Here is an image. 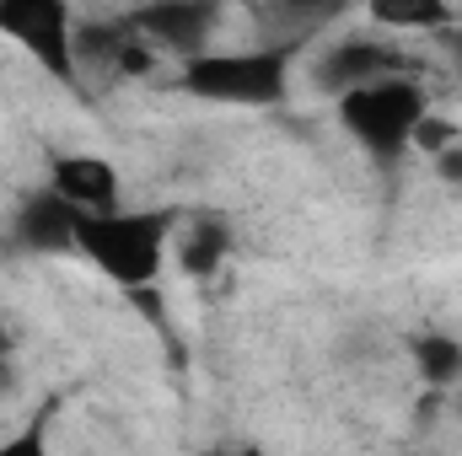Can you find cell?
Listing matches in <instances>:
<instances>
[{
    "instance_id": "obj_14",
    "label": "cell",
    "mask_w": 462,
    "mask_h": 456,
    "mask_svg": "<svg viewBox=\"0 0 462 456\" xmlns=\"http://www.w3.org/2000/svg\"><path fill=\"white\" fill-rule=\"evenodd\" d=\"M11 349H16V343H11V328L0 323V370H5V360H11Z\"/></svg>"
},
{
    "instance_id": "obj_1",
    "label": "cell",
    "mask_w": 462,
    "mask_h": 456,
    "mask_svg": "<svg viewBox=\"0 0 462 456\" xmlns=\"http://www.w3.org/2000/svg\"><path fill=\"white\" fill-rule=\"evenodd\" d=\"M178 210H103V215H81L76 231V252L103 269L118 290H140L162 279V263L172 252L178 236Z\"/></svg>"
},
{
    "instance_id": "obj_7",
    "label": "cell",
    "mask_w": 462,
    "mask_h": 456,
    "mask_svg": "<svg viewBox=\"0 0 462 456\" xmlns=\"http://www.w3.org/2000/svg\"><path fill=\"white\" fill-rule=\"evenodd\" d=\"M49 188L60 199H70L81 215H103L124 205V178L108 156H87V150H65L49 161Z\"/></svg>"
},
{
    "instance_id": "obj_2",
    "label": "cell",
    "mask_w": 462,
    "mask_h": 456,
    "mask_svg": "<svg viewBox=\"0 0 462 456\" xmlns=\"http://www.w3.org/2000/svg\"><path fill=\"white\" fill-rule=\"evenodd\" d=\"M291 49L253 43V49H199L183 59L178 87L199 103L221 108H280L291 97Z\"/></svg>"
},
{
    "instance_id": "obj_11",
    "label": "cell",
    "mask_w": 462,
    "mask_h": 456,
    "mask_svg": "<svg viewBox=\"0 0 462 456\" xmlns=\"http://www.w3.org/2000/svg\"><path fill=\"white\" fill-rule=\"evenodd\" d=\"M365 16L393 32H441L452 22V0H365Z\"/></svg>"
},
{
    "instance_id": "obj_3",
    "label": "cell",
    "mask_w": 462,
    "mask_h": 456,
    "mask_svg": "<svg viewBox=\"0 0 462 456\" xmlns=\"http://www.w3.org/2000/svg\"><path fill=\"white\" fill-rule=\"evenodd\" d=\"M334 114H339V129L360 150H371L382 167H393L403 150H414V134L430 114L420 81H409L403 70L393 76H376V81H360L334 97Z\"/></svg>"
},
{
    "instance_id": "obj_13",
    "label": "cell",
    "mask_w": 462,
    "mask_h": 456,
    "mask_svg": "<svg viewBox=\"0 0 462 456\" xmlns=\"http://www.w3.org/2000/svg\"><path fill=\"white\" fill-rule=\"evenodd\" d=\"M441 38H447V54L457 59V70H462V22H447V27H441Z\"/></svg>"
},
{
    "instance_id": "obj_5",
    "label": "cell",
    "mask_w": 462,
    "mask_h": 456,
    "mask_svg": "<svg viewBox=\"0 0 462 456\" xmlns=\"http://www.w3.org/2000/svg\"><path fill=\"white\" fill-rule=\"evenodd\" d=\"M221 16H226V0H145V5L129 11V27H134L145 43L172 49V54L189 59V54L210 49Z\"/></svg>"
},
{
    "instance_id": "obj_8",
    "label": "cell",
    "mask_w": 462,
    "mask_h": 456,
    "mask_svg": "<svg viewBox=\"0 0 462 456\" xmlns=\"http://www.w3.org/2000/svg\"><path fill=\"white\" fill-rule=\"evenodd\" d=\"M393 70H398V54H393V49H382V43H371V38H345V43H334V49L323 54L318 81L339 97L349 87L376 81V76H393Z\"/></svg>"
},
{
    "instance_id": "obj_10",
    "label": "cell",
    "mask_w": 462,
    "mask_h": 456,
    "mask_svg": "<svg viewBox=\"0 0 462 456\" xmlns=\"http://www.w3.org/2000/svg\"><path fill=\"white\" fill-rule=\"evenodd\" d=\"M409 354H414V370H420V381L430 387V392H452L462 381V339L452 333H414L409 339Z\"/></svg>"
},
{
    "instance_id": "obj_15",
    "label": "cell",
    "mask_w": 462,
    "mask_h": 456,
    "mask_svg": "<svg viewBox=\"0 0 462 456\" xmlns=\"http://www.w3.org/2000/svg\"><path fill=\"white\" fill-rule=\"evenodd\" d=\"M274 5H328V0H274Z\"/></svg>"
},
{
    "instance_id": "obj_9",
    "label": "cell",
    "mask_w": 462,
    "mask_h": 456,
    "mask_svg": "<svg viewBox=\"0 0 462 456\" xmlns=\"http://www.w3.org/2000/svg\"><path fill=\"white\" fill-rule=\"evenodd\" d=\"M172 258L189 279H210L221 274V263L231 258V226L221 215H194V221H178L172 236Z\"/></svg>"
},
{
    "instance_id": "obj_4",
    "label": "cell",
    "mask_w": 462,
    "mask_h": 456,
    "mask_svg": "<svg viewBox=\"0 0 462 456\" xmlns=\"http://www.w3.org/2000/svg\"><path fill=\"white\" fill-rule=\"evenodd\" d=\"M0 38H11L22 54H32L38 70H49L54 81H65V87L81 81L70 0H0Z\"/></svg>"
},
{
    "instance_id": "obj_6",
    "label": "cell",
    "mask_w": 462,
    "mask_h": 456,
    "mask_svg": "<svg viewBox=\"0 0 462 456\" xmlns=\"http://www.w3.org/2000/svg\"><path fill=\"white\" fill-rule=\"evenodd\" d=\"M76 231H81V210H76L70 199H60V194L43 183V188H32V194L16 205L11 242H16L22 252L54 258V252H76Z\"/></svg>"
},
{
    "instance_id": "obj_16",
    "label": "cell",
    "mask_w": 462,
    "mask_h": 456,
    "mask_svg": "<svg viewBox=\"0 0 462 456\" xmlns=\"http://www.w3.org/2000/svg\"><path fill=\"white\" fill-rule=\"evenodd\" d=\"M452 392H457V403H462V381H457V387H452Z\"/></svg>"
},
{
    "instance_id": "obj_12",
    "label": "cell",
    "mask_w": 462,
    "mask_h": 456,
    "mask_svg": "<svg viewBox=\"0 0 462 456\" xmlns=\"http://www.w3.org/2000/svg\"><path fill=\"white\" fill-rule=\"evenodd\" d=\"M436 172H441L447 183H462V145H452V140H447V145L436 150Z\"/></svg>"
}]
</instances>
